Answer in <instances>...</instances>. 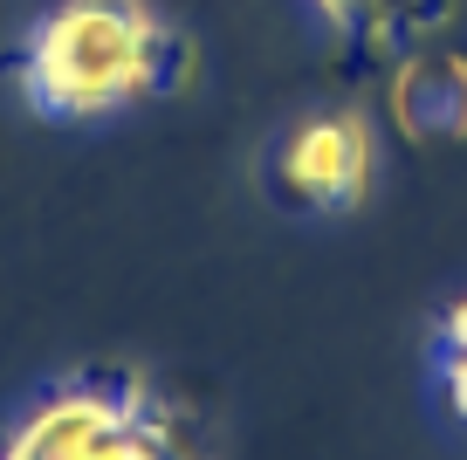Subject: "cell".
I'll list each match as a JSON object with an SVG mask.
<instances>
[{"label":"cell","instance_id":"cell-1","mask_svg":"<svg viewBox=\"0 0 467 460\" xmlns=\"http://www.w3.org/2000/svg\"><path fill=\"white\" fill-rule=\"evenodd\" d=\"M192 48L179 28H165L145 0H62L28 28L15 56V83L42 117L89 124L124 103L165 97L186 83Z\"/></svg>","mask_w":467,"mask_h":460},{"label":"cell","instance_id":"cell-2","mask_svg":"<svg viewBox=\"0 0 467 460\" xmlns=\"http://www.w3.org/2000/svg\"><path fill=\"white\" fill-rule=\"evenodd\" d=\"M0 460H200V446L138 378H62L0 433Z\"/></svg>","mask_w":467,"mask_h":460},{"label":"cell","instance_id":"cell-3","mask_svg":"<svg viewBox=\"0 0 467 460\" xmlns=\"http://www.w3.org/2000/svg\"><path fill=\"white\" fill-rule=\"evenodd\" d=\"M371 172H379V144L358 110H317L275 144V193L282 206H303V214L365 206Z\"/></svg>","mask_w":467,"mask_h":460},{"label":"cell","instance_id":"cell-4","mask_svg":"<svg viewBox=\"0 0 467 460\" xmlns=\"http://www.w3.org/2000/svg\"><path fill=\"white\" fill-rule=\"evenodd\" d=\"M453 0H317V15L330 21V28L358 35V42H420V35H433L440 21H447Z\"/></svg>","mask_w":467,"mask_h":460},{"label":"cell","instance_id":"cell-5","mask_svg":"<svg viewBox=\"0 0 467 460\" xmlns=\"http://www.w3.org/2000/svg\"><path fill=\"white\" fill-rule=\"evenodd\" d=\"M433 364H440V385H447V405L467 419V296L440 317V337H433Z\"/></svg>","mask_w":467,"mask_h":460}]
</instances>
